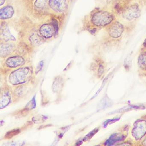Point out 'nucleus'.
<instances>
[{"mask_svg":"<svg viewBox=\"0 0 146 146\" xmlns=\"http://www.w3.org/2000/svg\"><path fill=\"white\" fill-rule=\"evenodd\" d=\"M112 20L111 15L106 12L100 11L94 14L92 22L96 26H104L110 23Z\"/></svg>","mask_w":146,"mask_h":146,"instance_id":"1","label":"nucleus"},{"mask_svg":"<svg viewBox=\"0 0 146 146\" xmlns=\"http://www.w3.org/2000/svg\"><path fill=\"white\" fill-rule=\"evenodd\" d=\"M49 6L55 11L62 13L67 8L66 0H49Z\"/></svg>","mask_w":146,"mask_h":146,"instance_id":"2","label":"nucleus"},{"mask_svg":"<svg viewBox=\"0 0 146 146\" xmlns=\"http://www.w3.org/2000/svg\"><path fill=\"white\" fill-rule=\"evenodd\" d=\"M39 31L40 35L46 39L52 37L56 32L54 25L50 24H46L42 25Z\"/></svg>","mask_w":146,"mask_h":146,"instance_id":"3","label":"nucleus"},{"mask_svg":"<svg viewBox=\"0 0 146 146\" xmlns=\"http://www.w3.org/2000/svg\"><path fill=\"white\" fill-rule=\"evenodd\" d=\"M13 7L11 6H7L0 10V18L1 19H7L11 18L14 14Z\"/></svg>","mask_w":146,"mask_h":146,"instance_id":"4","label":"nucleus"},{"mask_svg":"<svg viewBox=\"0 0 146 146\" xmlns=\"http://www.w3.org/2000/svg\"><path fill=\"white\" fill-rule=\"evenodd\" d=\"M123 27L122 25L117 23L114 24L110 28V35L112 37L117 38L121 36L123 33Z\"/></svg>","mask_w":146,"mask_h":146,"instance_id":"5","label":"nucleus"},{"mask_svg":"<svg viewBox=\"0 0 146 146\" xmlns=\"http://www.w3.org/2000/svg\"><path fill=\"white\" fill-rule=\"evenodd\" d=\"M1 35L2 38L6 41H16L15 37L10 32L8 26L6 25H1Z\"/></svg>","mask_w":146,"mask_h":146,"instance_id":"6","label":"nucleus"},{"mask_svg":"<svg viewBox=\"0 0 146 146\" xmlns=\"http://www.w3.org/2000/svg\"><path fill=\"white\" fill-rule=\"evenodd\" d=\"M29 40L31 43L35 46L40 45L43 42L42 38L37 33H34L30 37Z\"/></svg>","mask_w":146,"mask_h":146,"instance_id":"7","label":"nucleus"},{"mask_svg":"<svg viewBox=\"0 0 146 146\" xmlns=\"http://www.w3.org/2000/svg\"><path fill=\"white\" fill-rule=\"evenodd\" d=\"M47 0H36L35 5L38 9H42L46 6Z\"/></svg>","mask_w":146,"mask_h":146,"instance_id":"8","label":"nucleus"},{"mask_svg":"<svg viewBox=\"0 0 146 146\" xmlns=\"http://www.w3.org/2000/svg\"><path fill=\"white\" fill-rule=\"evenodd\" d=\"M12 46L9 44H5V45H1V52L2 53L3 52V54H5V53H8L10 52L12 49Z\"/></svg>","mask_w":146,"mask_h":146,"instance_id":"9","label":"nucleus"},{"mask_svg":"<svg viewBox=\"0 0 146 146\" xmlns=\"http://www.w3.org/2000/svg\"><path fill=\"white\" fill-rule=\"evenodd\" d=\"M20 131L19 129H14L11 131H8L5 135V137L7 139H10L17 135H18L20 133Z\"/></svg>","mask_w":146,"mask_h":146,"instance_id":"10","label":"nucleus"},{"mask_svg":"<svg viewBox=\"0 0 146 146\" xmlns=\"http://www.w3.org/2000/svg\"><path fill=\"white\" fill-rule=\"evenodd\" d=\"M135 8H131L129 11H128V12L126 13V15H128V14L129 15V16H128V18H127L128 19H132V18H134V17H136V16H137V15L135 14Z\"/></svg>","mask_w":146,"mask_h":146,"instance_id":"11","label":"nucleus"},{"mask_svg":"<svg viewBox=\"0 0 146 146\" xmlns=\"http://www.w3.org/2000/svg\"><path fill=\"white\" fill-rule=\"evenodd\" d=\"M5 0H0V5L1 6L3 4L5 3Z\"/></svg>","mask_w":146,"mask_h":146,"instance_id":"12","label":"nucleus"}]
</instances>
